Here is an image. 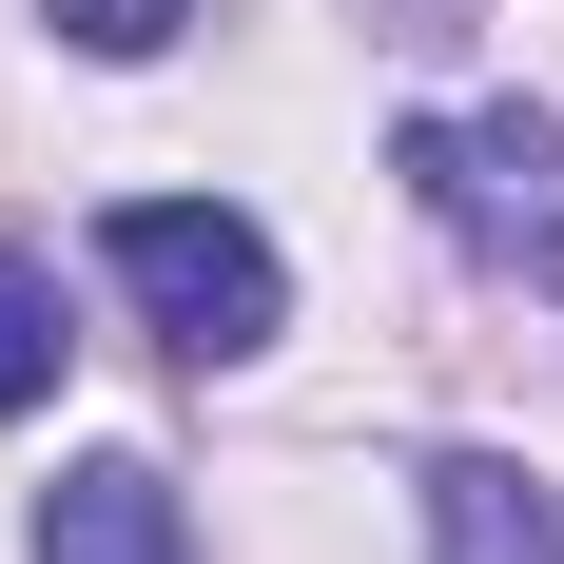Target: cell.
Instances as JSON below:
<instances>
[{
    "label": "cell",
    "instance_id": "obj_5",
    "mask_svg": "<svg viewBox=\"0 0 564 564\" xmlns=\"http://www.w3.org/2000/svg\"><path fill=\"white\" fill-rule=\"evenodd\" d=\"M58 350H78V332H58V273H40V253H0V409H40Z\"/></svg>",
    "mask_w": 564,
    "mask_h": 564
},
{
    "label": "cell",
    "instance_id": "obj_1",
    "mask_svg": "<svg viewBox=\"0 0 564 564\" xmlns=\"http://www.w3.org/2000/svg\"><path fill=\"white\" fill-rule=\"evenodd\" d=\"M98 253H117V292H137L195 370H253V350L292 332V273H273V234L234 215V195H137Z\"/></svg>",
    "mask_w": 564,
    "mask_h": 564
},
{
    "label": "cell",
    "instance_id": "obj_6",
    "mask_svg": "<svg viewBox=\"0 0 564 564\" xmlns=\"http://www.w3.org/2000/svg\"><path fill=\"white\" fill-rule=\"evenodd\" d=\"M40 20H58V40H78V58H156L175 20H195V0H40Z\"/></svg>",
    "mask_w": 564,
    "mask_h": 564
},
{
    "label": "cell",
    "instance_id": "obj_3",
    "mask_svg": "<svg viewBox=\"0 0 564 564\" xmlns=\"http://www.w3.org/2000/svg\"><path fill=\"white\" fill-rule=\"evenodd\" d=\"M40 564H195V525H175V487L137 448H98V467L40 487Z\"/></svg>",
    "mask_w": 564,
    "mask_h": 564
},
{
    "label": "cell",
    "instance_id": "obj_4",
    "mask_svg": "<svg viewBox=\"0 0 564 564\" xmlns=\"http://www.w3.org/2000/svg\"><path fill=\"white\" fill-rule=\"evenodd\" d=\"M429 564H564V507L525 487L507 448H448L429 467Z\"/></svg>",
    "mask_w": 564,
    "mask_h": 564
},
{
    "label": "cell",
    "instance_id": "obj_2",
    "mask_svg": "<svg viewBox=\"0 0 564 564\" xmlns=\"http://www.w3.org/2000/svg\"><path fill=\"white\" fill-rule=\"evenodd\" d=\"M409 195H429L487 273H545L564 292V137L545 117H409Z\"/></svg>",
    "mask_w": 564,
    "mask_h": 564
}]
</instances>
